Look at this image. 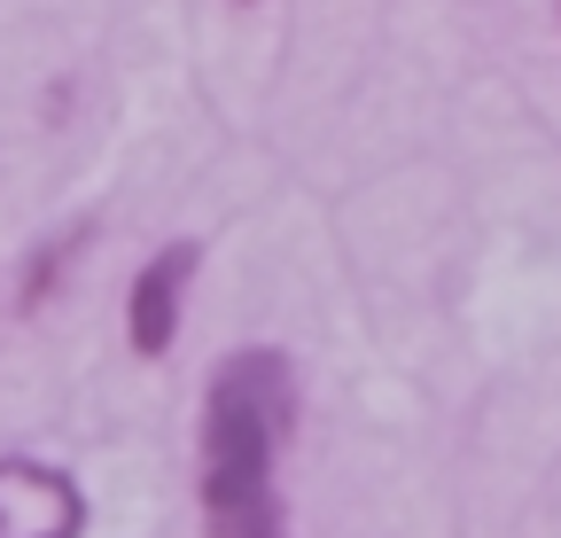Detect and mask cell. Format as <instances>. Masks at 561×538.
I'll list each match as a JSON object with an SVG mask.
<instances>
[{"mask_svg":"<svg viewBox=\"0 0 561 538\" xmlns=\"http://www.w3.org/2000/svg\"><path fill=\"white\" fill-rule=\"evenodd\" d=\"M297 437V367L273 344H242L210 367L195 414V507L203 538H297L280 460Z\"/></svg>","mask_w":561,"mask_h":538,"instance_id":"1","label":"cell"},{"mask_svg":"<svg viewBox=\"0 0 561 538\" xmlns=\"http://www.w3.org/2000/svg\"><path fill=\"white\" fill-rule=\"evenodd\" d=\"M87 492L39 453H0V538H79Z\"/></svg>","mask_w":561,"mask_h":538,"instance_id":"2","label":"cell"},{"mask_svg":"<svg viewBox=\"0 0 561 538\" xmlns=\"http://www.w3.org/2000/svg\"><path fill=\"white\" fill-rule=\"evenodd\" d=\"M195 274H203V250H195V242H164V250L133 274V289H125V344H133L140 359H164V352L180 344Z\"/></svg>","mask_w":561,"mask_h":538,"instance_id":"3","label":"cell"}]
</instances>
